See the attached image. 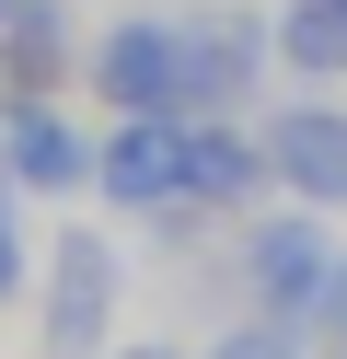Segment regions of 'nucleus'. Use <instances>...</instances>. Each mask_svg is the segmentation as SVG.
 <instances>
[{"mask_svg":"<svg viewBox=\"0 0 347 359\" xmlns=\"http://www.w3.org/2000/svg\"><path fill=\"white\" fill-rule=\"evenodd\" d=\"M93 81H104L116 116H128V104H174L185 116V24H116L104 47H93Z\"/></svg>","mask_w":347,"mask_h":359,"instance_id":"obj_1","label":"nucleus"},{"mask_svg":"<svg viewBox=\"0 0 347 359\" xmlns=\"http://www.w3.org/2000/svg\"><path fill=\"white\" fill-rule=\"evenodd\" d=\"M104 313H116V243L58 232V266H46V348L81 359L93 336H104Z\"/></svg>","mask_w":347,"mask_h":359,"instance_id":"obj_2","label":"nucleus"},{"mask_svg":"<svg viewBox=\"0 0 347 359\" xmlns=\"http://www.w3.org/2000/svg\"><path fill=\"white\" fill-rule=\"evenodd\" d=\"M243 266H254V290H266V302L301 325V313H313L324 290H336V243H324V209H301V220H266Z\"/></svg>","mask_w":347,"mask_h":359,"instance_id":"obj_3","label":"nucleus"},{"mask_svg":"<svg viewBox=\"0 0 347 359\" xmlns=\"http://www.w3.org/2000/svg\"><path fill=\"white\" fill-rule=\"evenodd\" d=\"M266 163H278V186H290L301 209H347V116L290 104V116L266 128Z\"/></svg>","mask_w":347,"mask_h":359,"instance_id":"obj_4","label":"nucleus"},{"mask_svg":"<svg viewBox=\"0 0 347 359\" xmlns=\"http://www.w3.org/2000/svg\"><path fill=\"white\" fill-rule=\"evenodd\" d=\"M254 70H266V24H254V12H208V24H185V116L243 104Z\"/></svg>","mask_w":347,"mask_h":359,"instance_id":"obj_5","label":"nucleus"},{"mask_svg":"<svg viewBox=\"0 0 347 359\" xmlns=\"http://www.w3.org/2000/svg\"><path fill=\"white\" fill-rule=\"evenodd\" d=\"M0 151H12V174L23 186H81V140H69L58 116H46V104H12V116H0Z\"/></svg>","mask_w":347,"mask_h":359,"instance_id":"obj_6","label":"nucleus"},{"mask_svg":"<svg viewBox=\"0 0 347 359\" xmlns=\"http://www.w3.org/2000/svg\"><path fill=\"white\" fill-rule=\"evenodd\" d=\"M278 58L313 70V81H336L347 70V0H290V12H278Z\"/></svg>","mask_w":347,"mask_h":359,"instance_id":"obj_7","label":"nucleus"},{"mask_svg":"<svg viewBox=\"0 0 347 359\" xmlns=\"http://www.w3.org/2000/svg\"><path fill=\"white\" fill-rule=\"evenodd\" d=\"M254 174H278L266 163V140H243V128H197V197H254Z\"/></svg>","mask_w":347,"mask_h":359,"instance_id":"obj_8","label":"nucleus"},{"mask_svg":"<svg viewBox=\"0 0 347 359\" xmlns=\"http://www.w3.org/2000/svg\"><path fill=\"white\" fill-rule=\"evenodd\" d=\"M12 70H23V81H46V70H58V12L12 0Z\"/></svg>","mask_w":347,"mask_h":359,"instance_id":"obj_9","label":"nucleus"},{"mask_svg":"<svg viewBox=\"0 0 347 359\" xmlns=\"http://www.w3.org/2000/svg\"><path fill=\"white\" fill-rule=\"evenodd\" d=\"M208 359H301V348H290V336H278V325H243V336H220V348H208Z\"/></svg>","mask_w":347,"mask_h":359,"instance_id":"obj_10","label":"nucleus"},{"mask_svg":"<svg viewBox=\"0 0 347 359\" xmlns=\"http://www.w3.org/2000/svg\"><path fill=\"white\" fill-rule=\"evenodd\" d=\"M23 290V243H12V220H0V302Z\"/></svg>","mask_w":347,"mask_h":359,"instance_id":"obj_11","label":"nucleus"},{"mask_svg":"<svg viewBox=\"0 0 347 359\" xmlns=\"http://www.w3.org/2000/svg\"><path fill=\"white\" fill-rule=\"evenodd\" d=\"M12 186H23V174H12V151H0V197H12Z\"/></svg>","mask_w":347,"mask_h":359,"instance_id":"obj_12","label":"nucleus"},{"mask_svg":"<svg viewBox=\"0 0 347 359\" xmlns=\"http://www.w3.org/2000/svg\"><path fill=\"white\" fill-rule=\"evenodd\" d=\"M128 359H174V348H128Z\"/></svg>","mask_w":347,"mask_h":359,"instance_id":"obj_13","label":"nucleus"}]
</instances>
